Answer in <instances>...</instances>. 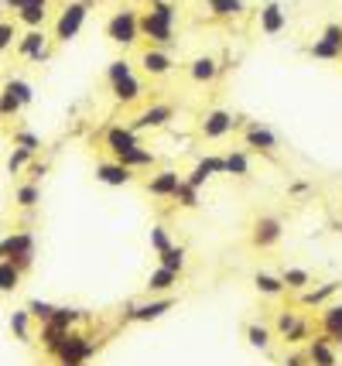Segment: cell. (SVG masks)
<instances>
[{"instance_id":"4fadbf2b","label":"cell","mask_w":342,"mask_h":366,"mask_svg":"<svg viewBox=\"0 0 342 366\" xmlns=\"http://www.w3.org/2000/svg\"><path fill=\"white\" fill-rule=\"evenodd\" d=\"M140 66L147 75H168L175 69V58H171L168 48H147V52L140 55Z\"/></svg>"},{"instance_id":"7402d4cb","label":"cell","mask_w":342,"mask_h":366,"mask_svg":"<svg viewBox=\"0 0 342 366\" xmlns=\"http://www.w3.org/2000/svg\"><path fill=\"white\" fill-rule=\"evenodd\" d=\"M175 284H178V274L168 271V267H157V271H151V278H147V291H151V295H165Z\"/></svg>"},{"instance_id":"681fc988","label":"cell","mask_w":342,"mask_h":366,"mask_svg":"<svg viewBox=\"0 0 342 366\" xmlns=\"http://www.w3.org/2000/svg\"><path fill=\"white\" fill-rule=\"evenodd\" d=\"M284 366H308V363L301 360V356H288V360H284Z\"/></svg>"},{"instance_id":"ffe728a7","label":"cell","mask_w":342,"mask_h":366,"mask_svg":"<svg viewBox=\"0 0 342 366\" xmlns=\"http://www.w3.org/2000/svg\"><path fill=\"white\" fill-rule=\"evenodd\" d=\"M243 137H247V144H250L254 151H264V155L277 147V137H274V134H271V130H267V127H260V123H250Z\"/></svg>"},{"instance_id":"c3c4849f","label":"cell","mask_w":342,"mask_h":366,"mask_svg":"<svg viewBox=\"0 0 342 366\" xmlns=\"http://www.w3.org/2000/svg\"><path fill=\"white\" fill-rule=\"evenodd\" d=\"M45 172H48V164H31V182L34 185H38V178H41Z\"/></svg>"},{"instance_id":"44dd1931","label":"cell","mask_w":342,"mask_h":366,"mask_svg":"<svg viewBox=\"0 0 342 366\" xmlns=\"http://www.w3.org/2000/svg\"><path fill=\"white\" fill-rule=\"evenodd\" d=\"M110 89H113V96H117L120 103H134V100H140V93H144L134 72L123 75V79H117V83H110Z\"/></svg>"},{"instance_id":"7dc6e473","label":"cell","mask_w":342,"mask_h":366,"mask_svg":"<svg viewBox=\"0 0 342 366\" xmlns=\"http://www.w3.org/2000/svg\"><path fill=\"white\" fill-rule=\"evenodd\" d=\"M34 4H48V0H7L11 11H24V7H34Z\"/></svg>"},{"instance_id":"e575fe53","label":"cell","mask_w":342,"mask_h":366,"mask_svg":"<svg viewBox=\"0 0 342 366\" xmlns=\"http://www.w3.org/2000/svg\"><path fill=\"white\" fill-rule=\"evenodd\" d=\"M83 315L76 312V308H55V315H51V325L55 329H62V332H72V325L79 322Z\"/></svg>"},{"instance_id":"2e32d148","label":"cell","mask_w":342,"mask_h":366,"mask_svg":"<svg viewBox=\"0 0 342 366\" xmlns=\"http://www.w3.org/2000/svg\"><path fill=\"white\" fill-rule=\"evenodd\" d=\"M113 161H120L127 172H137V168H154V164H157V155H154L151 147H140V144H137V147H130L127 155L113 157Z\"/></svg>"},{"instance_id":"f35d334b","label":"cell","mask_w":342,"mask_h":366,"mask_svg":"<svg viewBox=\"0 0 342 366\" xmlns=\"http://www.w3.org/2000/svg\"><path fill=\"white\" fill-rule=\"evenodd\" d=\"M31 151H24V147H17L14 155L7 157V172L11 174H17V172H24V168H28V164H31Z\"/></svg>"},{"instance_id":"6da1fadb","label":"cell","mask_w":342,"mask_h":366,"mask_svg":"<svg viewBox=\"0 0 342 366\" xmlns=\"http://www.w3.org/2000/svg\"><path fill=\"white\" fill-rule=\"evenodd\" d=\"M175 21H178V7L168 0H157L140 14L137 28H140V38L151 41V48H171L175 45Z\"/></svg>"},{"instance_id":"60d3db41","label":"cell","mask_w":342,"mask_h":366,"mask_svg":"<svg viewBox=\"0 0 342 366\" xmlns=\"http://www.w3.org/2000/svg\"><path fill=\"white\" fill-rule=\"evenodd\" d=\"M14 41H17V24H11V21H0V52L14 48Z\"/></svg>"},{"instance_id":"7bdbcfd3","label":"cell","mask_w":342,"mask_h":366,"mask_svg":"<svg viewBox=\"0 0 342 366\" xmlns=\"http://www.w3.org/2000/svg\"><path fill=\"white\" fill-rule=\"evenodd\" d=\"M151 246L157 250V253H161V250H168V246H171L168 229H165V226H154V229H151Z\"/></svg>"},{"instance_id":"4dcf8cb0","label":"cell","mask_w":342,"mask_h":366,"mask_svg":"<svg viewBox=\"0 0 342 366\" xmlns=\"http://www.w3.org/2000/svg\"><path fill=\"white\" fill-rule=\"evenodd\" d=\"M336 291H339V281H328V284H322L318 291H305V295H301V305H325Z\"/></svg>"},{"instance_id":"d6a6232c","label":"cell","mask_w":342,"mask_h":366,"mask_svg":"<svg viewBox=\"0 0 342 366\" xmlns=\"http://www.w3.org/2000/svg\"><path fill=\"white\" fill-rule=\"evenodd\" d=\"M4 93H11V96H14L17 103L21 106H28L34 100V89L28 86V83H24V79H11V83H7V86H4Z\"/></svg>"},{"instance_id":"ab89813d","label":"cell","mask_w":342,"mask_h":366,"mask_svg":"<svg viewBox=\"0 0 342 366\" xmlns=\"http://www.w3.org/2000/svg\"><path fill=\"white\" fill-rule=\"evenodd\" d=\"M247 339H250V346L267 349L271 346V329H264V325H250V329H247Z\"/></svg>"},{"instance_id":"484cf974","label":"cell","mask_w":342,"mask_h":366,"mask_svg":"<svg viewBox=\"0 0 342 366\" xmlns=\"http://www.w3.org/2000/svg\"><path fill=\"white\" fill-rule=\"evenodd\" d=\"M222 164H226V174H237V178H250V157L243 155V151H229V155L222 157Z\"/></svg>"},{"instance_id":"d6986e66","label":"cell","mask_w":342,"mask_h":366,"mask_svg":"<svg viewBox=\"0 0 342 366\" xmlns=\"http://www.w3.org/2000/svg\"><path fill=\"white\" fill-rule=\"evenodd\" d=\"M219 72H222V66L212 55H199V58H192V66H188V75H192L195 83H212Z\"/></svg>"},{"instance_id":"ee69618b","label":"cell","mask_w":342,"mask_h":366,"mask_svg":"<svg viewBox=\"0 0 342 366\" xmlns=\"http://www.w3.org/2000/svg\"><path fill=\"white\" fill-rule=\"evenodd\" d=\"M21 110V103H17L11 93H0V117H11V113H17Z\"/></svg>"},{"instance_id":"cb8c5ba5","label":"cell","mask_w":342,"mask_h":366,"mask_svg":"<svg viewBox=\"0 0 342 366\" xmlns=\"http://www.w3.org/2000/svg\"><path fill=\"white\" fill-rule=\"evenodd\" d=\"M157 267H168L175 274H182V271H185V246L171 244L168 250H161V253H157Z\"/></svg>"},{"instance_id":"7c38bea8","label":"cell","mask_w":342,"mask_h":366,"mask_svg":"<svg viewBox=\"0 0 342 366\" xmlns=\"http://www.w3.org/2000/svg\"><path fill=\"white\" fill-rule=\"evenodd\" d=\"M288 28V14H284V7L281 4H264L260 7V31L264 35H281Z\"/></svg>"},{"instance_id":"bcb514c9","label":"cell","mask_w":342,"mask_h":366,"mask_svg":"<svg viewBox=\"0 0 342 366\" xmlns=\"http://www.w3.org/2000/svg\"><path fill=\"white\" fill-rule=\"evenodd\" d=\"M294 325H298V318H294L291 312H284L281 318H277V332H281V335H288V332L294 329Z\"/></svg>"},{"instance_id":"ba28073f","label":"cell","mask_w":342,"mask_h":366,"mask_svg":"<svg viewBox=\"0 0 342 366\" xmlns=\"http://www.w3.org/2000/svg\"><path fill=\"white\" fill-rule=\"evenodd\" d=\"M212 174H226V164H222V157H216V155L199 157V161H195V168L188 172L185 182L192 185V189H202L205 182L212 178Z\"/></svg>"},{"instance_id":"5b68a950","label":"cell","mask_w":342,"mask_h":366,"mask_svg":"<svg viewBox=\"0 0 342 366\" xmlns=\"http://www.w3.org/2000/svg\"><path fill=\"white\" fill-rule=\"evenodd\" d=\"M55 356L62 360V363H86L89 356H93V343L79 335V332H68L66 339L55 346Z\"/></svg>"},{"instance_id":"1f68e13d","label":"cell","mask_w":342,"mask_h":366,"mask_svg":"<svg viewBox=\"0 0 342 366\" xmlns=\"http://www.w3.org/2000/svg\"><path fill=\"white\" fill-rule=\"evenodd\" d=\"M308 52H311V58H322V62H336V58H342V48L328 45L325 38H315V45H311Z\"/></svg>"},{"instance_id":"f907efd6","label":"cell","mask_w":342,"mask_h":366,"mask_svg":"<svg viewBox=\"0 0 342 366\" xmlns=\"http://www.w3.org/2000/svg\"><path fill=\"white\" fill-rule=\"evenodd\" d=\"M62 366H83V363H62Z\"/></svg>"},{"instance_id":"9a60e30c","label":"cell","mask_w":342,"mask_h":366,"mask_svg":"<svg viewBox=\"0 0 342 366\" xmlns=\"http://www.w3.org/2000/svg\"><path fill=\"white\" fill-rule=\"evenodd\" d=\"M96 182H103V185H130L134 182V172H127L120 161H100L96 164Z\"/></svg>"},{"instance_id":"74e56055","label":"cell","mask_w":342,"mask_h":366,"mask_svg":"<svg viewBox=\"0 0 342 366\" xmlns=\"http://www.w3.org/2000/svg\"><path fill=\"white\" fill-rule=\"evenodd\" d=\"M28 315H31V318H38V322L45 325V322H51V315H55V305H48V301H38V298H34V301H28Z\"/></svg>"},{"instance_id":"7a4b0ae2","label":"cell","mask_w":342,"mask_h":366,"mask_svg":"<svg viewBox=\"0 0 342 366\" xmlns=\"http://www.w3.org/2000/svg\"><path fill=\"white\" fill-rule=\"evenodd\" d=\"M137 21H140V14H137L134 7H120L117 14L106 21V38H110L113 45H123V48H130L137 38H140V28H137Z\"/></svg>"},{"instance_id":"e0dca14e","label":"cell","mask_w":342,"mask_h":366,"mask_svg":"<svg viewBox=\"0 0 342 366\" xmlns=\"http://www.w3.org/2000/svg\"><path fill=\"white\" fill-rule=\"evenodd\" d=\"M171 305H175V298L144 301V305H134V308H130V318H134V322H154V318H161L165 312H171Z\"/></svg>"},{"instance_id":"83f0119b","label":"cell","mask_w":342,"mask_h":366,"mask_svg":"<svg viewBox=\"0 0 342 366\" xmlns=\"http://www.w3.org/2000/svg\"><path fill=\"white\" fill-rule=\"evenodd\" d=\"M21 288V271L11 261H0V295H11Z\"/></svg>"},{"instance_id":"30bf717a","label":"cell","mask_w":342,"mask_h":366,"mask_svg":"<svg viewBox=\"0 0 342 366\" xmlns=\"http://www.w3.org/2000/svg\"><path fill=\"white\" fill-rule=\"evenodd\" d=\"M178 185H182V174L175 172V168H161V172L147 182V192L157 195V199H175Z\"/></svg>"},{"instance_id":"8fae6325","label":"cell","mask_w":342,"mask_h":366,"mask_svg":"<svg viewBox=\"0 0 342 366\" xmlns=\"http://www.w3.org/2000/svg\"><path fill=\"white\" fill-rule=\"evenodd\" d=\"M171 117H175V110H171L168 103H154V106H147V110L137 117V123L130 127V130H147V127H151V130H161Z\"/></svg>"},{"instance_id":"603a6c76","label":"cell","mask_w":342,"mask_h":366,"mask_svg":"<svg viewBox=\"0 0 342 366\" xmlns=\"http://www.w3.org/2000/svg\"><path fill=\"white\" fill-rule=\"evenodd\" d=\"M209 4V11L216 14V18H243L247 14V4L243 0H205Z\"/></svg>"},{"instance_id":"8d00e7d4","label":"cell","mask_w":342,"mask_h":366,"mask_svg":"<svg viewBox=\"0 0 342 366\" xmlns=\"http://www.w3.org/2000/svg\"><path fill=\"white\" fill-rule=\"evenodd\" d=\"M175 202H178L182 209H195V206H199V189H192L185 178H182V185H178V192H175Z\"/></svg>"},{"instance_id":"9c48e42d","label":"cell","mask_w":342,"mask_h":366,"mask_svg":"<svg viewBox=\"0 0 342 366\" xmlns=\"http://www.w3.org/2000/svg\"><path fill=\"white\" fill-rule=\"evenodd\" d=\"M17 55L21 58H48V35L41 31V28H34V31H28L24 38H17Z\"/></svg>"},{"instance_id":"d590c367","label":"cell","mask_w":342,"mask_h":366,"mask_svg":"<svg viewBox=\"0 0 342 366\" xmlns=\"http://www.w3.org/2000/svg\"><path fill=\"white\" fill-rule=\"evenodd\" d=\"M281 281H284V288H291V291H305L308 284H311V278H308V271H298V267H291V271H284V274H281Z\"/></svg>"},{"instance_id":"8992f818","label":"cell","mask_w":342,"mask_h":366,"mask_svg":"<svg viewBox=\"0 0 342 366\" xmlns=\"http://www.w3.org/2000/svg\"><path fill=\"white\" fill-rule=\"evenodd\" d=\"M281 236H284V226H281V219H277V216H260V219L254 223L250 244L260 246V250H271L274 244H281Z\"/></svg>"},{"instance_id":"836d02e7","label":"cell","mask_w":342,"mask_h":366,"mask_svg":"<svg viewBox=\"0 0 342 366\" xmlns=\"http://www.w3.org/2000/svg\"><path fill=\"white\" fill-rule=\"evenodd\" d=\"M38 202H41V189H38L34 182H28V185L17 189V206H21V209H34Z\"/></svg>"},{"instance_id":"ac0fdd59","label":"cell","mask_w":342,"mask_h":366,"mask_svg":"<svg viewBox=\"0 0 342 366\" xmlns=\"http://www.w3.org/2000/svg\"><path fill=\"white\" fill-rule=\"evenodd\" d=\"M322 339L325 343H342V305H325L322 312Z\"/></svg>"},{"instance_id":"f546056e","label":"cell","mask_w":342,"mask_h":366,"mask_svg":"<svg viewBox=\"0 0 342 366\" xmlns=\"http://www.w3.org/2000/svg\"><path fill=\"white\" fill-rule=\"evenodd\" d=\"M11 329H14V335L21 343H31V315H28V308L11 315Z\"/></svg>"},{"instance_id":"4316f807","label":"cell","mask_w":342,"mask_h":366,"mask_svg":"<svg viewBox=\"0 0 342 366\" xmlns=\"http://www.w3.org/2000/svg\"><path fill=\"white\" fill-rule=\"evenodd\" d=\"M17 21L21 24H28V28H41L45 21H48V4H34V7H24V11H17Z\"/></svg>"},{"instance_id":"b9f144b4","label":"cell","mask_w":342,"mask_h":366,"mask_svg":"<svg viewBox=\"0 0 342 366\" xmlns=\"http://www.w3.org/2000/svg\"><path fill=\"white\" fill-rule=\"evenodd\" d=\"M130 62H127V58H113V62H110V69H106V79H110V83H117V79H123V75H130Z\"/></svg>"},{"instance_id":"277c9868","label":"cell","mask_w":342,"mask_h":366,"mask_svg":"<svg viewBox=\"0 0 342 366\" xmlns=\"http://www.w3.org/2000/svg\"><path fill=\"white\" fill-rule=\"evenodd\" d=\"M239 127V120L233 117V113H226V110H212V113H205L202 123H199V134H202L205 140H219L226 137V134H233Z\"/></svg>"},{"instance_id":"3957f363","label":"cell","mask_w":342,"mask_h":366,"mask_svg":"<svg viewBox=\"0 0 342 366\" xmlns=\"http://www.w3.org/2000/svg\"><path fill=\"white\" fill-rule=\"evenodd\" d=\"M86 18H89V4H86V0H72V4H66L62 14H58V21H55V41H58V45H68L72 38L83 31Z\"/></svg>"},{"instance_id":"f6af8a7d","label":"cell","mask_w":342,"mask_h":366,"mask_svg":"<svg viewBox=\"0 0 342 366\" xmlns=\"http://www.w3.org/2000/svg\"><path fill=\"white\" fill-rule=\"evenodd\" d=\"M17 144H21V147H24V151H31V155H34V151H38V147H41V140H38V137H34V134H28V130H24V134H17Z\"/></svg>"},{"instance_id":"f1b7e54d","label":"cell","mask_w":342,"mask_h":366,"mask_svg":"<svg viewBox=\"0 0 342 366\" xmlns=\"http://www.w3.org/2000/svg\"><path fill=\"white\" fill-rule=\"evenodd\" d=\"M254 284H256V291H260V295H271V298H277V295H284V291H288V288H284V281L274 278V274H264V271L254 278Z\"/></svg>"},{"instance_id":"52a82bcc","label":"cell","mask_w":342,"mask_h":366,"mask_svg":"<svg viewBox=\"0 0 342 366\" xmlns=\"http://www.w3.org/2000/svg\"><path fill=\"white\" fill-rule=\"evenodd\" d=\"M17 257H34L31 233H7L0 240V261H17Z\"/></svg>"},{"instance_id":"816d5d0a","label":"cell","mask_w":342,"mask_h":366,"mask_svg":"<svg viewBox=\"0 0 342 366\" xmlns=\"http://www.w3.org/2000/svg\"><path fill=\"white\" fill-rule=\"evenodd\" d=\"M0 21H4V7H0Z\"/></svg>"},{"instance_id":"f5cc1de1","label":"cell","mask_w":342,"mask_h":366,"mask_svg":"<svg viewBox=\"0 0 342 366\" xmlns=\"http://www.w3.org/2000/svg\"><path fill=\"white\" fill-rule=\"evenodd\" d=\"M151 4H157V0H151Z\"/></svg>"},{"instance_id":"d4e9b609","label":"cell","mask_w":342,"mask_h":366,"mask_svg":"<svg viewBox=\"0 0 342 366\" xmlns=\"http://www.w3.org/2000/svg\"><path fill=\"white\" fill-rule=\"evenodd\" d=\"M308 363L311 366H336V352L328 349L325 339H315V343L308 346Z\"/></svg>"},{"instance_id":"5bb4252c","label":"cell","mask_w":342,"mask_h":366,"mask_svg":"<svg viewBox=\"0 0 342 366\" xmlns=\"http://www.w3.org/2000/svg\"><path fill=\"white\" fill-rule=\"evenodd\" d=\"M137 144H140V140H137V130H130V127H110V130H106V147H110L113 157L127 155Z\"/></svg>"}]
</instances>
